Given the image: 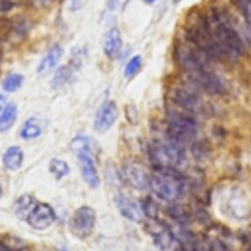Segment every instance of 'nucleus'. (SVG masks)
I'll use <instances>...</instances> for the list:
<instances>
[{
  "instance_id": "f257e3e1",
  "label": "nucleus",
  "mask_w": 251,
  "mask_h": 251,
  "mask_svg": "<svg viewBox=\"0 0 251 251\" xmlns=\"http://www.w3.org/2000/svg\"><path fill=\"white\" fill-rule=\"evenodd\" d=\"M205 21L208 25L210 33L213 35L215 42L219 43L220 50L224 53V60H237L246 53V43L243 36L234 28L232 19L224 9L212 7L206 11Z\"/></svg>"
},
{
  "instance_id": "f03ea898",
  "label": "nucleus",
  "mask_w": 251,
  "mask_h": 251,
  "mask_svg": "<svg viewBox=\"0 0 251 251\" xmlns=\"http://www.w3.org/2000/svg\"><path fill=\"white\" fill-rule=\"evenodd\" d=\"M148 188L157 200L174 203L182 195V181L176 169H157L148 177Z\"/></svg>"
},
{
  "instance_id": "7ed1b4c3",
  "label": "nucleus",
  "mask_w": 251,
  "mask_h": 251,
  "mask_svg": "<svg viewBox=\"0 0 251 251\" xmlns=\"http://www.w3.org/2000/svg\"><path fill=\"white\" fill-rule=\"evenodd\" d=\"M196 131H198V124L193 114L179 107L167 110V133L171 140L179 145L186 143L196 136Z\"/></svg>"
},
{
  "instance_id": "20e7f679",
  "label": "nucleus",
  "mask_w": 251,
  "mask_h": 251,
  "mask_svg": "<svg viewBox=\"0 0 251 251\" xmlns=\"http://www.w3.org/2000/svg\"><path fill=\"white\" fill-rule=\"evenodd\" d=\"M150 157L157 169H176L182 162V148L169 138V141H151Z\"/></svg>"
},
{
  "instance_id": "39448f33",
  "label": "nucleus",
  "mask_w": 251,
  "mask_h": 251,
  "mask_svg": "<svg viewBox=\"0 0 251 251\" xmlns=\"http://www.w3.org/2000/svg\"><path fill=\"white\" fill-rule=\"evenodd\" d=\"M186 76H188L189 83L193 84V88H198V90H203L210 95H219L224 91L222 81L210 67H198Z\"/></svg>"
},
{
  "instance_id": "423d86ee",
  "label": "nucleus",
  "mask_w": 251,
  "mask_h": 251,
  "mask_svg": "<svg viewBox=\"0 0 251 251\" xmlns=\"http://www.w3.org/2000/svg\"><path fill=\"white\" fill-rule=\"evenodd\" d=\"M171 100L174 101L176 107L182 108V110L189 112V114H200L203 110V100L200 98V95L193 90L191 86H177L172 90Z\"/></svg>"
},
{
  "instance_id": "0eeeda50",
  "label": "nucleus",
  "mask_w": 251,
  "mask_h": 251,
  "mask_svg": "<svg viewBox=\"0 0 251 251\" xmlns=\"http://www.w3.org/2000/svg\"><path fill=\"white\" fill-rule=\"evenodd\" d=\"M95 224H97V213L91 206L84 205L74 212L73 219H71V230L76 234L77 237H88L95 230Z\"/></svg>"
},
{
  "instance_id": "6e6552de",
  "label": "nucleus",
  "mask_w": 251,
  "mask_h": 251,
  "mask_svg": "<svg viewBox=\"0 0 251 251\" xmlns=\"http://www.w3.org/2000/svg\"><path fill=\"white\" fill-rule=\"evenodd\" d=\"M93 155L95 153L90 150L76 151L77 164H79V171H81V177L84 179V182H86L91 189H97L98 186H100V177H98L97 164H95Z\"/></svg>"
},
{
  "instance_id": "1a4fd4ad",
  "label": "nucleus",
  "mask_w": 251,
  "mask_h": 251,
  "mask_svg": "<svg viewBox=\"0 0 251 251\" xmlns=\"http://www.w3.org/2000/svg\"><path fill=\"white\" fill-rule=\"evenodd\" d=\"M26 222L33 227L35 230H45L55 222V212L49 203H38L29 213Z\"/></svg>"
},
{
  "instance_id": "9d476101",
  "label": "nucleus",
  "mask_w": 251,
  "mask_h": 251,
  "mask_svg": "<svg viewBox=\"0 0 251 251\" xmlns=\"http://www.w3.org/2000/svg\"><path fill=\"white\" fill-rule=\"evenodd\" d=\"M117 117H119V110H117L115 101L108 100V101H105V103H101L97 115H95V122H93L95 131H97V133H107L112 126L115 124Z\"/></svg>"
},
{
  "instance_id": "9b49d317",
  "label": "nucleus",
  "mask_w": 251,
  "mask_h": 251,
  "mask_svg": "<svg viewBox=\"0 0 251 251\" xmlns=\"http://www.w3.org/2000/svg\"><path fill=\"white\" fill-rule=\"evenodd\" d=\"M115 205H117L121 215L126 217V219L133 220V222H141V220H143L145 213H143V208H141V205H138L136 201L129 200L127 196L117 195V196H115Z\"/></svg>"
},
{
  "instance_id": "f8f14e48",
  "label": "nucleus",
  "mask_w": 251,
  "mask_h": 251,
  "mask_svg": "<svg viewBox=\"0 0 251 251\" xmlns=\"http://www.w3.org/2000/svg\"><path fill=\"white\" fill-rule=\"evenodd\" d=\"M122 49V36L117 28H108V31L103 36V52L108 59L117 57V53Z\"/></svg>"
},
{
  "instance_id": "ddd939ff",
  "label": "nucleus",
  "mask_w": 251,
  "mask_h": 251,
  "mask_svg": "<svg viewBox=\"0 0 251 251\" xmlns=\"http://www.w3.org/2000/svg\"><path fill=\"white\" fill-rule=\"evenodd\" d=\"M62 53H64V50H62V47L57 43V45H53V47H50V50L49 52L43 55V59L40 60V64H38V74H47V73H50L52 69H55L57 67V64H59V60L62 59Z\"/></svg>"
},
{
  "instance_id": "4468645a",
  "label": "nucleus",
  "mask_w": 251,
  "mask_h": 251,
  "mask_svg": "<svg viewBox=\"0 0 251 251\" xmlns=\"http://www.w3.org/2000/svg\"><path fill=\"white\" fill-rule=\"evenodd\" d=\"M124 176H126V179L133 186H136V188H145V186H148V177H150V176L145 174V171L140 165L127 164L124 167Z\"/></svg>"
},
{
  "instance_id": "2eb2a0df",
  "label": "nucleus",
  "mask_w": 251,
  "mask_h": 251,
  "mask_svg": "<svg viewBox=\"0 0 251 251\" xmlns=\"http://www.w3.org/2000/svg\"><path fill=\"white\" fill-rule=\"evenodd\" d=\"M23 162H25V153L19 147H11L5 150L4 153V167L11 172H16L23 167Z\"/></svg>"
},
{
  "instance_id": "dca6fc26",
  "label": "nucleus",
  "mask_w": 251,
  "mask_h": 251,
  "mask_svg": "<svg viewBox=\"0 0 251 251\" xmlns=\"http://www.w3.org/2000/svg\"><path fill=\"white\" fill-rule=\"evenodd\" d=\"M45 122L38 117H29L21 127V138L23 140H35L43 133Z\"/></svg>"
},
{
  "instance_id": "f3484780",
  "label": "nucleus",
  "mask_w": 251,
  "mask_h": 251,
  "mask_svg": "<svg viewBox=\"0 0 251 251\" xmlns=\"http://www.w3.org/2000/svg\"><path fill=\"white\" fill-rule=\"evenodd\" d=\"M36 205H38V201L35 200V196L25 195V196H21V198H18V201L14 203V212H16V215H18L19 219L26 220Z\"/></svg>"
},
{
  "instance_id": "a211bd4d",
  "label": "nucleus",
  "mask_w": 251,
  "mask_h": 251,
  "mask_svg": "<svg viewBox=\"0 0 251 251\" xmlns=\"http://www.w3.org/2000/svg\"><path fill=\"white\" fill-rule=\"evenodd\" d=\"M16 119H18V107L14 103H5V107L0 110V133L11 129Z\"/></svg>"
},
{
  "instance_id": "6ab92c4d",
  "label": "nucleus",
  "mask_w": 251,
  "mask_h": 251,
  "mask_svg": "<svg viewBox=\"0 0 251 251\" xmlns=\"http://www.w3.org/2000/svg\"><path fill=\"white\" fill-rule=\"evenodd\" d=\"M71 73H73V67H71V66L59 67V69H57V73L53 74V77H52V88H53V90H59V88H62L64 84L71 79Z\"/></svg>"
},
{
  "instance_id": "aec40b11",
  "label": "nucleus",
  "mask_w": 251,
  "mask_h": 251,
  "mask_svg": "<svg viewBox=\"0 0 251 251\" xmlns=\"http://www.w3.org/2000/svg\"><path fill=\"white\" fill-rule=\"evenodd\" d=\"M49 171L55 179H62V177H66V176H69L71 169H69V165H67V162L60 160V158H53V160H50Z\"/></svg>"
},
{
  "instance_id": "412c9836",
  "label": "nucleus",
  "mask_w": 251,
  "mask_h": 251,
  "mask_svg": "<svg viewBox=\"0 0 251 251\" xmlns=\"http://www.w3.org/2000/svg\"><path fill=\"white\" fill-rule=\"evenodd\" d=\"M23 83H25V77L21 76V74H7L5 76V79L2 81V88H4L5 93H12V91H18L19 88L23 86Z\"/></svg>"
},
{
  "instance_id": "4be33fe9",
  "label": "nucleus",
  "mask_w": 251,
  "mask_h": 251,
  "mask_svg": "<svg viewBox=\"0 0 251 251\" xmlns=\"http://www.w3.org/2000/svg\"><path fill=\"white\" fill-rule=\"evenodd\" d=\"M71 148H73L74 153H76V151H79V150H90V151H93V153H97L95 141L91 140V138H88V136H83V134H79V136L74 138L73 143H71Z\"/></svg>"
},
{
  "instance_id": "5701e85b",
  "label": "nucleus",
  "mask_w": 251,
  "mask_h": 251,
  "mask_svg": "<svg viewBox=\"0 0 251 251\" xmlns=\"http://www.w3.org/2000/svg\"><path fill=\"white\" fill-rule=\"evenodd\" d=\"M141 64H143V59H141V55L131 57V59L127 60V64H126V67H124V77H127V79H133V77L136 76L138 73H140Z\"/></svg>"
},
{
  "instance_id": "b1692460",
  "label": "nucleus",
  "mask_w": 251,
  "mask_h": 251,
  "mask_svg": "<svg viewBox=\"0 0 251 251\" xmlns=\"http://www.w3.org/2000/svg\"><path fill=\"white\" fill-rule=\"evenodd\" d=\"M232 4L243 14L246 25H251V0H232Z\"/></svg>"
},
{
  "instance_id": "393cba45",
  "label": "nucleus",
  "mask_w": 251,
  "mask_h": 251,
  "mask_svg": "<svg viewBox=\"0 0 251 251\" xmlns=\"http://www.w3.org/2000/svg\"><path fill=\"white\" fill-rule=\"evenodd\" d=\"M141 208H143V213L148 217H157V206L151 203V200H145L141 203Z\"/></svg>"
},
{
  "instance_id": "a878e982",
  "label": "nucleus",
  "mask_w": 251,
  "mask_h": 251,
  "mask_svg": "<svg viewBox=\"0 0 251 251\" xmlns=\"http://www.w3.org/2000/svg\"><path fill=\"white\" fill-rule=\"evenodd\" d=\"M129 0H108V4H107V9L108 11H119V9H122L126 4H127Z\"/></svg>"
},
{
  "instance_id": "bb28decb",
  "label": "nucleus",
  "mask_w": 251,
  "mask_h": 251,
  "mask_svg": "<svg viewBox=\"0 0 251 251\" xmlns=\"http://www.w3.org/2000/svg\"><path fill=\"white\" fill-rule=\"evenodd\" d=\"M210 251H229L226 248V244L220 243V241H213L212 246H210Z\"/></svg>"
},
{
  "instance_id": "cd10ccee",
  "label": "nucleus",
  "mask_w": 251,
  "mask_h": 251,
  "mask_svg": "<svg viewBox=\"0 0 251 251\" xmlns=\"http://www.w3.org/2000/svg\"><path fill=\"white\" fill-rule=\"evenodd\" d=\"M83 4V0H73V5H71V11H77Z\"/></svg>"
},
{
  "instance_id": "c85d7f7f",
  "label": "nucleus",
  "mask_w": 251,
  "mask_h": 251,
  "mask_svg": "<svg viewBox=\"0 0 251 251\" xmlns=\"http://www.w3.org/2000/svg\"><path fill=\"white\" fill-rule=\"evenodd\" d=\"M4 107H5V97L4 95H0V110H2Z\"/></svg>"
},
{
  "instance_id": "c756f323",
  "label": "nucleus",
  "mask_w": 251,
  "mask_h": 251,
  "mask_svg": "<svg viewBox=\"0 0 251 251\" xmlns=\"http://www.w3.org/2000/svg\"><path fill=\"white\" fill-rule=\"evenodd\" d=\"M143 2H145L147 5H153V4H157L158 0H143Z\"/></svg>"
},
{
  "instance_id": "7c9ffc66",
  "label": "nucleus",
  "mask_w": 251,
  "mask_h": 251,
  "mask_svg": "<svg viewBox=\"0 0 251 251\" xmlns=\"http://www.w3.org/2000/svg\"><path fill=\"white\" fill-rule=\"evenodd\" d=\"M246 31H248V36H250V40H251V25H246Z\"/></svg>"
},
{
  "instance_id": "2f4dec72",
  "label": "nucleus",
  "mask_w": 251,
  "mask_h": 251,
  "mask_svg": "<svg viewBox=\"0 0 251 251\" xmlns=\"http://www.w3.org/2000/svg\"><path fill=\"white\" fill-rule=\"evenodd\" d=\"M0 251H9V250H7V248H5V246H4V244L0 243Z\"/></svg>"
},
{
  "instance_id": "473e14b6",
  "label": "nucleus",
  "mask_w": 251,
  "mask_h": 251,
  "mask_svg": "<svg viewBox=\"0 0 251 251\" xmlns=\"http://www.w3.org/2000/svg\"><path fill=\"white\" fill-rule=\"evenodd\" d=\"M172 2H174V4H179V2H181V0H172Z\"/></svg>"
},
{
  "instance_id": "72a5a7b5",
  "label": "nucleus",
  "mask_w": 251,
  "mask_h": 251,
  "mask_svg": "<svg viewBox=\"0 0 251 251\" xmlns=\"http://www.w3.org/2000/svg\"><path fill=\"white\" fill-rule=\"evenodd\" d=\"M0 196H2V186H0Z\"/></svg>"
},
{
  "instance_id": "f704fd0d",
  "label": "nucleus",
  "mask_w": 251,
  "mask_h": 251,
  "mask_svg": "<svg viewBox=\"0 0 251 251\" xmlns=\"http://www.w3.org/2000/svg\"><path fill=\"white\" fill-rule=\"evenodd\" d=\"M250 251H251V250H250Z\"/></svg>"
}]
</instances>
